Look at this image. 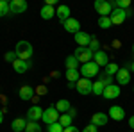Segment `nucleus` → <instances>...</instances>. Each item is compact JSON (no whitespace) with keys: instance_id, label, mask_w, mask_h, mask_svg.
Here are the masks:
<instances>
[{"instance_id":"1","label":"nucleus","mask_w":134,"mask_h":132,"mask_svg":"<svg viewBox=\"0 0 134 132\" xmlns=\"http://www.w3.org/2000/svg\"><path fill=\"white\" fill-rule=\"evenodd\" d=\"M14 54H16V57L21 59V61H29L32 57V54H34V48H32V45L29 41L21 39L16 43V48H14Z\"/></svg>"},{"instance_id":"2","label":"nucleus","mask_w":134,"mask_h":132,"mask_svg":"<svg viewBox=\"0 0 134 132\" xmlns=\"http://www.w3.org/2000/svg\"><path fill=\"white\" fill-rule=\"evenodd\" d=\"M59 111L55 109V105H48L45 111H43V116H41V120L47 125H50V123H55V122H59Z\"/></svg>"},{"instance_id":"3","label":"nucleus","mask_w":134,"mask_h":132,"mask_svg":"<svg viewBox=\"0 0 134 132\" xmlns=\"http://www.w3.org/2000/svg\"><path fill=\"white\" fill-rule=\"evenodd\" d=\"M93 7L100 16H111V13H113V4L107 0H97L93 4Z\"/></svg>"},{"instance_id":"4","label":"nucleus","mask_w":134,"mask_h":132,"mask_svg":"<svg viewBox=\"0 0 134 132\" xmlns=\"http://www.w3.org/2000/svg\"><path fill=\"white\" fill-rule=\"evenodd\" d=\"M77 59H79V62H82V64H86V62H91L93 61V54L88 47H77V50H75V54H73Z\"/></svg>"},{"instance_id":"5","label":"nucleus","mask_w":134,"mask_h":132,"mask_svg":"<svg viewBox=\"0 0 134 132\" xmlns=\"http://www.w3.org/2000/svg\"><path fill=\"white\" fill-rule=\"evenodd\" d=\"M79 71H81V75H82L84 79H90V81H91V77H97V75H98V66L91 61V62L82 64Z\"/></svg>"},{"instance_id":"6","label":"nucleus","mask_w":134,"mask_h":132,"mask_svg":"<svg viewBox=\"0 0 134 132\" xmlns=\"http://www.w3.org/2000/svg\"><path fill=\"white\" fill-rule=\"evenodd\" d=\"M114 77H116V84L118 86H127L131 82V70L129 68H120Z\"/></svg>"},{"instance_id":"7","label":"nucleus","mask_w":134,"mask_h":132,"mask_svg":"<svg viewBox=\"0 0 134 132\" xmlns=\"http://www.w3.org/2000/svg\"><path fill=\"white\" fill-rule=\"evenodd\" d=\"M27 9V2L25 0H11L9 2V11L11 14H21Z\"/></svg>"},{"instance_id":"8","label":"nucleus","mask_w":134,"mask_h":132,"mask_svg":"<svg viewBox=\"0 0 134 132\" xmlns=\"http://www.w3.org/2000/svg\"><path fill=\"white\" fill-rule=\"evenodd\" d=\"M93 91V82L90 79H81V81L77 82V93H81V95H90Z\"/></svg>"},{"instance_id":"9","label":"nucleus","mask_w":134,"mask_h":132,"mask_svg":"<svg viewBox=\"0 0 134 132\" xmlns=\"http://www.w3.org/2000/svg\"><path fill=\"white\" fill-rule=\"evenodd\" d=\"M109 18L113 21V25H122V23L127 20V13H125V9H116V7H114Z\"/></svg>"},{"instance_id":"10","label":"nucleus","mask_w":134,"mask_h":132,"mask_svg":"<svg viewBox=\"0 0 134 132\" xmlns=\"http://www.w3.org/2000/svg\"><path fill=\"white\" fill-rule=\"evenodd\" d=\"M102 96H105V100H114V98H118V96H120V86H118V84L105 86Z\"/></svg>"},{"instance_id":"11","label":"nucleus","mask_w":134,"mask_h":132,"mask_svg":"<svg viewBox=\"0 0 134 132\" xmlns=\"http://www.w3.org/2000/svg\"><path fill=\"white\" fill-rule=\"evenodd\" d=\"M93 62H95L98 68H100V66L105 68V66L109 64V57H107V54L104 50H98V52H95V55H93Z\"/></svg>"},{"instance_id":"12","label":"nucleus","mask_w":134,"mask_h":132,"mask_svg":"<svg viewBox=\"0 0 134 132\" xmlns=\"http://www.w3.org/2000/svg\"><path fill=\"white\" fill-rule=\"evenodd\" d=\"M41 116H43V109L40 105H32L27 111V122H38V120H41Z\"/></svg>"},{"instance_id":"13","label":"nucleus","mask_w":134,"mask_h":132,"mask_svg":"<svg viewBox=\"0 0 134 132\" xmlns=\"http://www.w3.org/2000/svg\"><path fill=\"white\" fill-rule=\"evenodd\" d=\"M107 116L113 118L114 122H122V120L125 118V111L120 107V105H113V107L109 109V112H107Z\"/></svg>"},{"instance_id":"14","label":"nucleus","mask_w":134,"mask_h":132,"mask_svg":"<svg viewBox=\"0 0 134 132\" xmlns=\"http://www.w3.org/2000/svg\"><path fill=\"white\" fill-rule=\"evenodd\" d=\"M107 120H109V116L105 112H95L91 116V125H95V127H105Z\"/></svg>"},{"instance_id":"15","label":"nucleus","mask_w":134,"mask_h":132,"mask_svg":"<svg viewBox=\"0 0 134 132\" xmlns=\"http://www.w3.org/2000/svg\"><path fill=\"white\" fill-rule=\"evenodd\" d=\"M63 25H64V29H66L68 32H72L73 36H75V34L79 32V29H81V23H79V20H75V18H72V16L64 21Z\"/></svg>"},{"instance_id":"16","label":"nucleus","mask_w":134,"mask_h":132,"mask_svg":"<svg viewBox=\"0 0 134 132\" xmlns=\"http://www.w3.org/2000/svg\"><path fill=\"white\" fill-rule=\"evenodd\" d=\"M27 118H16V120H13V123H11V129H13V132H25V129H27Z\"/></svg>"},{"instance_id":"17","label":"nucleus","mask_w":134,"mask_h":132,"mask_svg":"<svg viewBox=\"0 0 134 132\" xmlns=\"http://www.w3.org/2000/svg\"><path fill=\"white\" fill-rule=\"evenodd\" d=\"M90 41H91V36H90L88 32L79 31L77 34H75V43H77L79 47H88V45H90Z\"/></svg>"},{"instance_id":"18","label":"nucleus","mask_w":134,"mask_h":132,"mask_svg":"<svg viewBox=\"0 0 134 132\" xmlns=\"http://www.w3.org/2000/svg\"><path fill=\"white\" fill-rule=\"evenodd\" d=\"M13 68L16 73H25V71L31 70V62L29 61H21V59H16V61L13 62Z\"/></svg>"},{"instance_id":"19","label":"nucleus","mask_w":134,"mask_h":132,"mask_svg":"<svg viewBox=\"0 0 134 132\" xmlns=\"http://www.w3.org/2000/svg\"><path fill=\"white\" fill-rule=\"evenodd\" d=\"M55 16L59 18L61 23H64V21L70 18V7H68V5H59L57 11H55Z\"/></svg>"},{"instance_id":"20","label":"nucleus","mask_w":134,"mask_h":132,"mask_svg":"<svg viewBox=\"0 0 134 132\" xmlns=\"http://www.w3.org/2000/svg\"><path fill=\"white\" fill-rule=\"evenodd\" d=\"M18 95H20L21 100H32L34 98V89H32L31 86H21Z\"/></svg>"},{"instance_id":"21","label":"nucleus","mask_w":134,"mask_h":132,"mask_svg":"<svg viewBox=\"0 0 134 132\" xmlns=\"http://www.w3.org/2000/svg\"><path fill=\"white\" fill-rule=\"evenodd\" d=\"M40 14H41L43 20H50V18L55 16V11H54L52 5H47V4H45V5L41 7V11H40Z\"/></svg>"},{"instance_id":"22","label":"nucleus","mask_w":134,"mask_h":132,"mask_svg":"<svg viewBox=\"0 0 134 132\" xmlns=\"http://www.w3.org/2000/svg\"><path fill=\"white\" fill-rule=\"evenodd\" d=\"M66 81L72 82V84H77L81 81V71L79 70H66Z\"/></svg>"},{"instance_id":"23","label":"nucleus","mask_w":134,"mask_h":132,"mask_svg":"<svg viewBox=\"0 0 134 132\" xmlns=\"http://www.w3.org/2000/svg\"><path fill=\"white\" fill-rule=\"evenodd\" d=\"M64 64H66V70H79V59L75 55H68L64 59Z\"/></svg>"},{"instance_id":"24","label":"nucleus","mask_w":134,"mask_h":132,"mask_svg":"<svg viewBox=\"0 0 134 132\" xmlns=\"http://www.w3.org/2000/svg\"><path fill=\"white\" fill-rule=\"evenodd\" d=\"M55 109L59 111V114H64V112H68L70 109H72V105H70V102L68 100H57V104H55Z\"/></svg>"},{"instance_id":"25","label":"nucleus","mask_w":134,"mask_h":132,"mask_svg":"<svg viewBox=\"0 0 134 132\" xmlns=\"http://www.w3.org/2000/svg\"><path fill=\"white\" fill-rule=\"evenodd\" d=\"M72 122H73V118L68 114V112H64V114H61V116H59V123L63 125V129L70 127V125H72Z\"/></svg>"},{"instance_id":"26","label":"nucleus","mask_w":134,"mask_h":132,"mask_svg":"<svg viewBox=\"0 0 134 132\" xmlns=\"http://www.w3.org/2000/svg\"><path fill=\"white\" fill-rule=\"evenodd\" d=\"M111 25H113V21H111L109 16H100V18H98V27H100V29H109Z\"/></svg>"},{"instance_id":"27","label":"nucleus","mask_w":134,"mask_h":132,"mask_svg":"<svg viewBox=\"0 0 134 132\" xmlns=\"http://www.w3.org/2000/svg\"><path fill=\"white\" fill-rule=\"evenodd\" d=\"M118 70H120V68H118V64H116V62H109V64L105 66V73H107V75H111V77H114V75L118 73Z\"/></svg>"},{"instance_id":"28","label":"nucleus","mask_w":134,"mask_h":132,"mask_svg":"<svg viewBox=\"0 0 134 132\" xmlns=\"http://www.w3.org/2000/svg\"><path fill=\"white\" fill-rule=\"evenodd\" d=\"M104 89H105V86H104L100 81H97V82H93V95H104Z\"/></svg>"},{"instance_id":"29","label":"nucleus","mask_w":134,"mask_h":132,"mask_svg":"<svg viewBox=\"0 0 134 132\" xmlns=\"http://www.w3.org/2000/svg\"><path fill=\"white\" fill-rule=\"evenodd\" d=\"M113 5L116 9H129V7H131V2H129V0H114Z\"/></svg>"},{"instance_id":"30","label":"nucleus","mask_w":134,"mask_h":132,"mask_svg":"<svg viewBox=\"0 0 134 132\" xmlns=\"http://www.w3.org/2000/svg\"><path fill=\"white\" fill-rule=\"evenodd\" d=\"M25 132H41V127H40V123H38V122H29V123H27Z\"/></svg>"},{"instance_id":"31","label":"nucleus","mask_w":134,"mask_h":132,"mask_svg":"<svg viewBox=\"0 0 134 132\" xmlns=\"http://www.w3.org/2000/svg\"><path fill=\"white\" fill-rule=\"evenodd\" d=\"M98 81L102 82L104 86H111V84H114V79H113V77H111V75H107V73H102Z\"/></svg>"},{"instance_id":"32","label":"nucleus","mask_w":134,"mask_h":132,"mask_svg":"<svg viewBox=\"0 0 134 132\" xmlns=\"http://www.w3.org/2000/svg\"><path fill=\"white\" fill-rule=\"evenodd\" d=\"M5 14H11L9 4H7L5 0H0V16H5Z\"/></svg>"},{"instance_id":"33","label":"nucleus","mask_w":134,"mask_h":132,"mask_svg":"<svg viewBox=\"0 0 134 132\" xmlns=\"http://www.w3.org/2000/svg\"><path fill=\"white\" fill-rule=\"evenodd\" d=\"M88 48L95 54V52H98L100 50V43H98V39L97 38H91V41H90V45H88Z\"/></svg>"},{"instance_id":"34","label":"nucleus","mask_w":134,"mask_h":132,"mask_svg":"<svg viewBox=\"0 0 134 132\" xmlns=\"http://www.w3.org/2000/svg\"><path fill=\"white\" fill-rule=\"evenodd\" d=\"M64 129H63V125L59 122H55V123H50L48 125V132H63Z\"/></svg>"},{"instance_id":"35","label":"nucleus","mask_w":134,"mask_h":132,"mask_svg":"<svg viewBox=\"0 0 134 132\" xmlns=\"http://www.w3.org/2000/svg\"><path fill=\"white\" fill-rule=\"evenodd\" d=\"M4 59H5L7 62H14L18 57H16V54H14V52H7V54L4 55Z\"/></svg>"},{"instance_id":"36","label":"nucleus","mask_w":134,"mask_h":132,"mask_svg":"<svg viewBox=\"0 0 134 132\" xmlns=\"http://www.w3.org/2000/svg\"><path fill=\"white\" fill-rule=\"evenodd\" d=\"M82 132H98V129H97L95 125H91V123H90L88 127H84V129H82Z\"/></svg>"},{"instance_id":"37","label":"nucleus","mask_w":134,"mask_h":132,"mask_svg":"<svg viewBox=\"0 0 134 132\" xmlns=\"http://www.w3.org/2000/svg\"><path fill=\"white\" fill-rule=\"evenodd\" d=\"M63 132H79V129H77V127H73V125H70V127H66Z\"/></svg>"},{"instance_id":"38","label":"nucleus","mask_w":134,"mask_h":132,"mask_svg":"<svg viewBox=\"0 0 134 132\" xmlns=\"http://www.w3.org/2000/svg\"><path fill=\"white\" fill-rule=\"evenodd\" d=\"M68 114H70V116H72V118H75V116H77V109H70V111H68Z\"/></svg>"},{"instance_id":"39","label":"nucleus","mask_w":134,"mask_h":132,"mask_svg":"<svg viewBox=\"0 0 134 132\" xmlns=\"http://www.w3.org/2000/svg\"><path fill=\"white\" fill-rule=\"evenodd\" d=\"M113 47H114V48H118V47H122V43H120V39H114V41H113Z\"/></svg>"},{"instance_id":"40","label":"nucleus","mask_w":134,"mask_h":132,"mask_svg":"<svg viewBox=\"0 0 134 132\" xmlns=\"http://www.w3.org/2000/svg\"><path fill=\"white\" fill-rule=\"evenodd\" d=\"M129 125H131V129H134V116L129 118Z\"/></svg>"},{"instance_id":"41","label":"nucleus","mask_w":134,"mask_h":132,"mask_svg":"<svg viewBox=\"0 0 134 132\" xmlns=\"http://www.w3.org/2000/svg\"><path fill=\"white\" fill-rule=\"evenodd\" d=\"M2 122H4V111L0 109V125H2Z\"/></svg>"},{"instance_id":"42","label":"nucleus","mask_w":134,"mask_h":132,"mask_svg":"<svg viewBox=\"0 0 134 132\" xmlns=\"http://www.w3.org/2000/svg\"><path fill=\"white\" fill-rule=\"evenodd\" d=\"M131 71H134V61L131 62Z\"/></svg>"},{"instance_id":"43","label":"nucleus","mask_w":134,"mask_h":132,"mask_svg":"<svg viewBox=\"0 0 134 132\" xmlns=\"http://www.w3.org/2000/svg\"><path fill=\"white\" fill-rule=\"evenodd\" d=\"M132 54H134V43H132Z\"/></svg>"},{"instance_id":"44","label":"nucleus","mask_w":134,"mask_h":132,"mask_svg":"<svg viewBox=\"0 0 134 132\" xmlns=\"http://www.w3.org/2000/svg\"><path fill=\"white\" fill-rule=\"evenodd\" d=\"M132 91H134V86H132Z\"/></svg>"},{"instance_id":"45","label":"nucleus","mask_w":134,"mask_h":132,"mask_svg":"<svg viewBox=\"0 0 134 132\" xmlns=\"http://www.w3.org/2000/svg\"><path fill=\"white\" fill-rule=\"evenodd\" d=\"M129 132H134V130H129Z\"/></svg>"}]
</instances>
